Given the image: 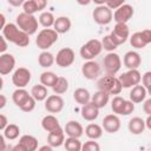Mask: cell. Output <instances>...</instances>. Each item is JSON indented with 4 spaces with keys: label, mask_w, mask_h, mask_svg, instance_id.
<instances>
[{
    "label": "cell",
    "mask_w": 151,
    "mask_h": 151,
    "mask_svg": "<svg viewBox=\"0 0 151 151\" xmlns=\"http://www.w3.org/2000/svg\"><path fill=\"white\" fill-rule=\"evenodd\" d=\"M65 133L68 136V137H72V138H80L83 136V132H84V129L81 126V124L77 120H70L68 123H66L65 125V129H64Z\"/></svg>",
    "instance_id": "obj_20"
},
{
    "label": "cell",
    "mask_w": 151,
    "mask_h": 151,
    "mask_svg": "<svg viewBox=\"0 0 151 151\" xmlns=\"http://www.w3.org/2000/svg\"><path fill=\"white\" fill-rule=\"evenodd\" d=\"M64 146L66 149V151H81L83 144L79 140V138H72L68 137L67 139H65Z\"/></svg>",
    "instance_id": "obj_37"
},
{
    "label": "cell",
    "mask_w": 151,
    "mask_h": 151,
    "mask_svg": "<svg viewBox=\"0 0 151 151\" xmlns=\"http://www.w3.org/2000/svg\"><path fill=\"white\" fill-rule=\"evenodd\" d=\"M85 133L91 140H96V139H99L103 136V127L98 124L92 123V124H88L86 126Z\"/></svg>",
    "instance_id": "obj_28"
},
{
    "label": "cell",
    "mask_w": 151,
    "mask_h": 151,
    "mask_svg": "<svg viewBox=\"0 0 151 151\" xmlns=\"http://www.w3.org/2000/svg\"><path fill=\"white\" fill-rule=\"evenodd\" d=\"M142 81H143V86L147 90L151 87V71H147L143 74L142 77Z\"/></svg>",
    "instance_id": "obj_45"
},
{
    "label": "cell",
    "mask_w": 151,
    "mask_h": 151,
    "mask_svg": "<svg viewBox=\"0 0 151 151\" xmlns=\"http://www.w3.org/2000/svg\"><path fill=\"white\" fill-rule=\"evenodd\" d=\"M17 26L25 32L27 35H32L37 32L38 29V20L34 15L31 14H26V13H19L17 15Z\"/></svg>",
    "instance_id": "obj_3"
},
{
    "label": "cell",
    "mask_w": 151,
    "mask_h": 151,
    "mask_svg": "<svg viewBox=\"0 0 151 151\" xmlns=\"http://www.w3.org/2000/svg\"><path fill=\"white\" fill-rule=\"evenodd\" d=\"M31 94H28V92L25 90V88H17L13 94H12V99H13V103L17 105V106H21L22 103L29 97Z\"/></svg>",
    "instance_id": "obj_33"
},
{
    "label": "cell",
    "mask_w": 151,
    "mask_h": 151,
    "mask_svg": "<svg viewBox=\"0 0 151 151\" xmlns=\"http://www.w3.org/2000/svg\"><path fill=\"white\" fill-rule=\"evenodd\" d=\"M133 110H134V103H132L131 100H126L122 116H129L130 113L133 112Z\"/></svg>",
    "instance_id": "obj_44"
},
{
    "label": "cell",
    "mask_w": 151,
    "mask_h": 151,
    "mask_svg": "<svg viewBox=\"0 0 151 151\" xmlns=\"http://www.w3.org/2000/svg\"><path fill=\"white\" fill-rule=\"evenodd\" d=\"M71 20L67 17H59L55 19V22L53 25V29L58 33V34H63L70 31L71 28Z\"/></svg>",
    "instance_id": "obj_25"
},
{
    "label": "cell",
    "mask_w": 151,
    "mask_h": 151,
    "mask_svg": "<svg viewBox=\"0 0 151 151\" xmlns=\"http://www.w3.org/2000/svg\"><path fill=\"white\" fill-rule=\"evenodd\" d=\"M111 40L117 45H122L124 44L127 38L130 37V29H129V26L126 24H116L112 32L109 34Z\"/></svg>",
    "instance_id": "obj_8"
},
{
    "label": "cell",
    "mask_w": 151,
    "mask_h": 151,
    "mask_svg": "<svg viewBox=\"0 0 151 151\" xmlns=\"http://www.w3.org/2000/svg\"><path fill=\"white\" fill-rule=\"evenodd\" d=\"M64 99L59 94H52L45 100V109L50 113H59L64 109Z\"/></svg>",
    "instance_id": "obj_15"
},
{
    "label": "cell",
    "mask_w": 151,
    "mask_h": 151,
    "mask_svg": "<svg viewBox=\"0 0 151 151\" xmlns=\"http://www.w3.org/2000/svg\"><path fill=\"white\" fill-rule=\"evenodd\" d=\"M20 129L17 124H8V126L4 130V137L8 140H14L19 137Z\"/></svg>",
    "instance_id": "obj_35"
},
{
    "label": "cell",
    "mask_w": 151,
    "mask_h": 151,
    "mask_svg": "<svg viewBox=\"0 0 151 151\" xmlns=\"http://www.w3.org/2000/svg\"><path fill=\"white\" fill-rule=\"evenodd\" d=\"M11 151H27V150H26V147H25L21 143H18V144H15V145L11 149Z\"/></svg>",
    "instance_id": "obj_49"
},
{
    "label": "cell",
    "mask_w": 151,
    "mask_h": 151,
    "mask_svg": "<svg viewBox=\"0 0 151 151\" xmlns=\"http://www.w3.org/2000/svg\"><path fill=\"white\" fill-rule=\"evenodd\" d=\"M35 103H37V100L32 97V96H29L24 103H22V105L19 107L21 111H24V112H31V111H33L34 110V107H35Z\"/></svg>",
    "instance_id": "obj_40"
},
{
    "label": "cell",
    "mask_w": 151,
    "mask_h": 151,
    "mask_svg": "<svg viewBox=\"0 0 151 151\" xmlns=\"http://www.w3.org/2000/svg\"><path fill=\"white\" fill-rule=\"evenodd\" d=\"M147 94V90L143 85H137L131 88L130 91V100L132 103H142L145 100V97Z\"/></svg>",
    "instance_id": "obj_24"
},
{
    "label": "cell",
    "mask_w": 151,
    "mask_h": 151,
    "mask_svg": "<svg viewBox=\"0 0 151 151\" xmlns=\"http://www.w3.org/2000/svg\"><path fill=\"white\" fill-rule=\"evenodd\" d=\"M143 110L147 116H151V98L146 99L143 104Z\"/></svg>",
    "instance_id": "obj_46"
},
{
    "label": "cell",
    "mask_w": 151,
    "mask_h": 151,
    "mask_svg": "<svg viewBox=\"0 0 151 151\" xmlns=\"http://www.w3.org/2000/svg\"><path fill=\"white\" fill-rule=\"evenodd\" d=\"M0 42H1L0 52H1V54H4V53H5V51L7 50V40H6V38H5L4 35H1V37H0Z\"/></svg>",
    "instance_id": "obj_48"
},
{
    "label": "cell",
    "mask_w": 151,
    "mask_h": 151,
    "mask_svg": "<svg viewBox=\"0 0 151 151\" xmlns=\"http://www.w3.org/2000/svg\"><path fill=\"white\" fill-rule=\"evenodd\" d=\"M57 40H58V33L53 28H44L38 33L35 44H37L38 48L46 51L53 44H55Z\"/></svg>",
    "instance_id": "obj_4"
},
{
    "label": "cell",
    "mask_w": 151,
    "mask_h": 151,
    "mask_svg": "<svg viewBox=\"0 0 151 151\" xmlns=\"http://www.w3.org/2000/svg\"><path fill=\"white\" fill-rule=\"evenodd\" d=\"M74 59H76L74 51L70 47H64L57 53L55 63L60 67H68L74 63Z\"/></svg>",
    "instance_id": "obj_12"
},
{
    "label": "cell",
    "mask_w": 151,
    "mask_h": 151,
    "mask_svg": "<svg viewBox=\"0 0 151 151\" xmlns=\"http://www.w3.org/2000/svg\"><path fill=\"white\" fill-rule=\"evenodd\" d=\"M91 94L88 92V90L84 88V87H79L73 92V99L81 105H86L87 103L91 101Z\"/></svg>",
    "instance_id": "obj_26"
},
{
    "label": "cell",
    "mask_w": 151,
    "mask_h": 151,
    "mask_svg": "<svg viewBox=\"0 0 151 151\" xmlns=\"http://www.w3.org/2000/svg\"><path fill=\"white\" fill-rule=\"evenodd\" d=\"M147 93L151 96V87H150V88H147Z\"/></svg>",
    "instance_id": "obj_55"
},
{
    "label": "cell",
    "mask_w": 151,
    "mask_h": 151,
    "mask_svg": "<svg viewBox=\"0 0 151 151\" xmlns=\"http://www.w3.org/2000/svg\"><path fill=\"white\" fill-rule=\"evenodd\" d=\"M125 103H126V100L123 97L116 96L111 101V110L113 111V113L114 114H122L124 106H125Z\"/></svg>",
    "instance_id": "obj_34"
},
{
    "label": "cell",
    "mask_w": 151,
    "mask_h": 151,
    "mask_svg": "<svg viewBox=\"0 0 151 151\" xmlns=\"http://www.w3.org/2000/svg\"><path fill=\"white\" fill-rule=\"evenodd\" d=\"M133 15V7L129 4H124L113 13V20L116 24H126Z\"/></svg>",
    "instance_id": "obj_14"
},
{
    "label": "cell",
    "mask_w": 151,
    "mask_h": 151,
    "mask_svg": "<svg viewBox=\"0 0 151 151\" xmlns=\"http://www.w3.org/2000/svg\"><path fill=\"white\" fill-rule=\"evenodd\" d=\"M8 120H7V117L5 114H0V130H5L7 126H8Z\"/></svg>",
    "instance_id": "obj_47"
},
{
    "label": "cell",
    "mask_w": 151,
    "mask_h": 151,
    "mask_svg": "<svg viewBox=\"0 0 151 151\" xmlns=\"http://www.w3.org/2000/svg\"><path fill=\"white\" fill-rule=\"evenodd\" d=\"M57 80H58V77L53 72L46 71L40 74V83H41V85H44L46 87H53L54 84L57 83Z\"/></svg>",
    "instance_id": "obj_32"
},
{
    "label": "cell",
    "mask_w": 151,
    "mask_h": 151,
    "mask_svg": "<svg viewBox=\"0 0 151 151\" xmlns=\"http://www.w3.org/2000/svg\"><path fill=\"white\" fill-rule=\"evenodd\" d=\"M22 8H24V13L31 14V15H33L35 12L39 11L37 0H26L22 5Z\"/></svg>",
    "instance_id": "obj_39"
},
{
    "label": "cell",
    "mask_w": 151,
    "mask_h": 151,
    "mask_svg": "<svg viewBox=\"0 0 151 151\" xmlns=\"http://www.w3.org/2000/svg\"><path fill=\"white\" fill-rule=\"evenodd\" d=\"M101 45H103V48L106 50L109 53H110V52H113V51L118 47V46L111 40L110 35H105V37L103 38V40H101Z\"/></svg>",
    "instance_id": "obj_41"
},
{
    "label": "cell",
    "mask_w": 151,
    "mask_h": 151,
    "mask_svg": "<svg viewBox=\"0 0 151 151\" xmlns=\"http://www.w3.org/2000/svg\"><path fill=\"white\" fill-rule=\"evenodd\" d=\"M31 96L37 101H42L47 99V87L44 85H34L31 90Z\"/></svg>",
    "instance_id": "obj_31"
},
{
    "label": "cell",
    "mask_w": 151,
    "mask_h": 151,
    "mask_svg": "<svg viewBox=\"0 0 151 151\" xmlns=\"http://www.w3.org/2000/svg\"><path fill=\"white\" fill-rule=\"evenodd\" d=\"M123 61H124L125 67H127L129 70H137L139 67L140 63H142V58H140L138 52L129 51V52L125 53Z\"/></svg>",
    "instance_id": "obj_18"
},
{
    "label": "cell",
    "mask_w": 151,
    "mask_h": 151,
    "mask_svg": "<svg viewBox=\"0 0 151 151\" xmlns=\"http://www.w3.org/2000/svg\"><path fill=\"white\" fill-rule=\"evenodd\" d=\"M31 81V71L26 67H19L12 76V83L18 88H24Z\"/></svg>",
    "instance_id": "obj_10"
},
{
    "label": "cell",
    "mask_w": 151,
    "mask_h": 151,
    "mask_svg": "<svg viewBox=\"0 0 151 151\" xmlns=\"http://www.w3.org/2000/svg\"><path fill=\"white\" fill-rule=\"evenodd\" d=\"M120 67H122V59L117 53L110 52L105 55V58H104V70H105L107 76H114L116 73L119 72Z\"/></svg>",
    "instance_id": "obj_6"
},
{
    "label": "cell",
    "mask_w": 151,
    "mask_h": 151,
    "mask_svg": "<svg viewBox=\"0 0 151 151\" xmlns=\"http://www.w3.org/2000/svg\"><path fill=\"white\" fill-rule=\"evenodd\" d=\"M97 86L99 91H104L109 94H119L123 90L119 79L116 78L114 76H107V74L98 80Z\"/></svg>",
    "instance_id": "obj_2"
},
{
    "label": "cell",
    "mask_w": 151,
    "mask_h": 151,
    "mask_svg": "<svg viewBox=\"0 0 151 151\" xmlns=\"http://www.w3.org/2000/svg\"><path fill=\"white\" fill-rule=\"evenodd\" d=\"M6 25H7V24H6V19H5V15H4L2 13H0V28H1V29H4Z\"/></svg>",
    "instance_id": "obj_51"
},
{
    "label": "cell",
    "mask_w": 151,
    "mask_h": 151,
    "mask_svg": "<svg viewBox=\"0 0 151 151\" xmlns=\"http://www.w3.org/2000/svg\"><path fill=\"white\" fill-rule=\"evenodd\" d=\"M39 22L45 27V28H50L54 25L55 22V18L51 12H42L39 17Z\"/></svg>",
    "instance_id": "obj_38"
},
{
    "label": "cell",
    "mask_w": 151,
    "mask_h": 151,
    "mask_svg": "<svg viewBox=\"0 0 151 151\" xmlns=\"http://www.w3.org/2000/svg\"><path fill=\"white\" fill-rule=\"evenodd\" d=\"M125 2H124V0H118V1H112V0H107V1H105V5L112 11V9H118L120 6H123Z\"/></svg>",
    "instance_id": "obj_43"
},
{
    "label": "cell",
    "mask_w": 151,
    "mask_h": 151,
    "mask_svg": "<svg viewBox=\"0 0 151 151\" xmlns=\"http://www.w3.org/2000/svg\"><path fill=\"white\" fill-rule=\"evenodd\" d=\"M41 126L45 131H47L48 133L52 132V131H55L58 129H60V124H59V120L53 116V114H47L42 118L41 120Z\"/></svg>",
    "instance_id": "obj_23"
},
{
    "label": "cell",
    "mask_w": 151,
    "mask_h": 151,
    "mask_svg": "<svg viewBox=\"0 0 151 151\" xmlns=\"http://www.w3.org/2000/svg\"><path fill=\"white\" fill-rule=\"evenodd\" d=\"M92 18L98 25H109L113 19V13L106 5H99L93 9Z\"/></svg>",
    "instance_id": "obj_7"
},
{
    "label": "cell",
    "mask_w": 151,
    "mask_h": 151,
    "mask_svg": "<svg viewBox=\"0 0 151 151\" xmlns=\"http://www.w3.org/2000/svg\"><path fill=\"white\" fill-rule=\"evenodd\" d=\"M127 127H129V131L132 133V134H140L144 132L145 130V120H143L140 117H133L129 120V124H127Z\"/></svg>",
    "instance_id": "obj_22"
},
{
    "label": "cell",
    "mask_w": 151,
    "mask_h": 151,
    "mask_svg": "<svg viewBox=\"0 0 151 151\" xmlns=\"http://www.w3.org/2000/svg\"><path fill=\"white\" fill-rule=\"evenodd\" d=\"M99 116V109L92 103H87L86 105L81 106V117L87 122H93Z\"/></svg>",
    "instance_id": "obj_21"
},
{
    "label": "cell",
    "mask_w": 151,
    "mask_h": 151,
    "mask_svg": "<svg viewBox=\"0 0 151 151\" xmlns=\"http://www.w3.org/2000/svg\"><path fill=\"white\" fill-rule=\"evenodd\" d=\"M100 72H101V68L99 66V64L97 61H93V60H90V61H86L81 66V73L83 76L88 79V80H94L97 79L99 76H100Z\"/></svg>",
    "instance_id": "obj_13"
},
{
    "label": "cell",
    "mask_w": 151,
    "mask_h": 151,
    "mask_svg": "<svg viewBox=\"0 0 151 151\" xmlns=\"http://www.w3.org/2000/svg\"><path fill=\"white\" fill-rule=\"evenodd\" d=\"M151 42V29H143L136 32L130 37V44L134 48H144Z\"/></svg>",
    "instance_id": "obj_11"
},
{
    "label": "cell",
    "mask_w": 151,
    "mask_h": 151,
    "mask_svg": "<svg viewBox=\"0 0 151 151\" xmlns=\"http://www.w3.org/2000/svg\"><path fill=\"white\" fill-rule=\"evenodd\" d=\"M6 101H7L6 97L4 94H0V109H4L6 106Z\"/></svg>",
    "instance_id": "obj_52"
},
{
    "label": "cell",
    "mask_w": 151,
    "mask_h": 151,
    "mask_svg": "<svg viewBox=\"0 0 151 151\" xmlns=\"http://www.w3.org/2000/svg\"><path fill=\"white\" fill-rule=\"evenodd\" d=\"M15 66V58L11 53H4L0 55V74L5 76L11 73Z\"/></svg>",
    "instance_id": "obj_17"
},
{
    "label": "cell",
    "mask_w": 151,
    "mask_h": 151,
    "mask_svg": "<svg viewBox=\"0 0 151 151\" xmlns=\"http://www.w3.org/2000/svg\"><path fill=\"white\" fill-rule=\"evenodd\" d=\"M2 35L6 38L7 41L19 46V47H26L29 44V35H27L25 32H22L17 24H7L5 28L2 29Z\"/></svg>",
    "instance_id": "obj_1"
},
{
    "label": "cell",
    "mask_w": 151,
    "mask_h": 151,
    "mask_svg": "<svg viewBox=\"0 0 151 151\" xmlns=\"http://www.w3.org/2000/svg\"><path fill=\"white\" fill-rule=\"evenodd\" d=\"M145 126H146L149 130H151V116H147V118H146V120H145Z\"/></svg>",
    "instance_id": "obj_54"
},
{
    "label": "cell",
    "mask_w": 151,
    "mask_h": 151,
    "mask_svg": "<svg viewBox=\"0 0 151 151\" xmlns=\"http://www.w3.org/2000/svg\"><path fill=\"white\" fill-rule=\"evenodd\" d=\"M24 0H8V4L9 5H12V6H15V7H18V6H20V5H24Z\"/></svg>",
    "instance_id": "obj_50"
},
{
    "label": "cell",
    "mask_w": 151,
    "mask_h": 151,
    "mask_svg": "<svg viewBox=\"0 0 151 151\" xmlns=\"http://www.w3.org/2000/svg\"><path fill=\"white\" fill-rule=\"evenodd\" d=\"M103 129L109 133H116L120 129V119L117 114H107L103 119Z\"/></svg>",
    "instance_id": "obj_16"
},
{
    "label": "cell",
    "mask_w": 151,
    "mask_h": 151,
    "mask_svg": "<svg viewBox=\"0 0 151 151\" xmlns=\"http://www.w3.org/2000/svg\"><path fill=\"white\" fill-rule=\"evenodd\" d=\"M109 100H110V94L106 93V92H104V91H99V90H98V91L92 96V98H91V101H92L98 109L105 107L106 104L109 103Z\"/></svg>",
    "instance_id": "obj_27"
},
{
    "label": "cell",
    "mask_w": 151,
    "mask_h": 151,
    "mask_svg": "<svg viewBox=\"0 0 151 151\" xmlns=\"http://www.w3.org/2000/svg\"><path fill=\"white\" fill-rule=\"evenodd\" d=\"M38 151H53V150H52V146L50 145H42L41 147L38 149Z\"/></svg>",
    "instance_id": "obj_53"
},
{
    "label": "cell",
    "mask_w": 151,
    "mask_h": 151,
    "mask_svg": "<svg viewBox=\"0 0 151 151\" xmlns=\"http://www.w3.org/2000/svg\"><path fill=\"white\" fill-rule=\"evenodd\" d=\"M118 79L124 88H130V87H134L139 85L142 80V74L139 73L138 70H129L127 72L120 74Z\"/></svg>",
    "instance_id": "obj_9"
},
{
    "label": "cell",
    "mask_w": 151,
    "mask_h": 151,
    "mask_svg": "<svg viewBox=\"0 0 151 151\" xmlns=\"http://www.w3.org/2000/svg\"><path fill=\"white\" fill-rule=\"evenodd\" d=\"M47 143L52 147H59L65 143V131L60 127L55 131H52L47 136Z\"/></svg>",
    "instance_id": "obj_19"
},
{
    "label": "cell",
    "mask_w": 151,
    "mask_h": 151,
    "mask_svg": "<svg viewBox=\"0 0 151 151\" xmlns=\"http://www.w3.org/2000/svg\"><path fill=\"white\" fill-rule=\"evenodd\" d=\"M81 151H100V146L96 140H87L83 144Z\"/></svg>",
    "instance_id": "obj_42"
},
{
    "label": "cell",
    "mask_w": 151,
    "mask_h": 151,
    "mask_svg": "<svg viewBox=\"0 0 151 151\" xmlns=\"http://www.w3.org/2000/svg\"><path fill=\"white\" fill-rule=\"evenodd\" d=\"M101 50H103L101 41L98 40V39H91V40H88L86 44H84L80 47V57L83 59L90 61L94 57L100 54Z\"/></svg>",
    "instance_id": "obj_5"
},
{
    "label": "cell",
    "mask_w": 151,
    "mask_h": 151,
    "mask_svg": "<svg viewBox=\"0 0 151 151\" xmlns=\"http://www.w3.org/2000/svg\"><path fill=\"white\" fill-rule=\"evenodd\" d=\"M38 63L41 67L44 68H48L53 65V63H55V58L51 52L47 51H42L39 55H38Z\"/></svg>",
    "instance_id": "obj_30"
},
{
    "label": "cell",
    "mask_w": 151,
    "mask_h": 151,
    "mask_svg": "<svg viewBox=\"0 0 151 151\" xmlns=\"http://www.w3.org/2000/svg\"><path fill=\"white\" fill-rule=\"evenodd\" d=\"M19 143H21L27 151H37L38 149V139L32 134H24L20 137Z\"/></svg>",
    "instance_id": "obj_29"
},
{
    "label": "cell",
    "mask_w": 151,
    "mask_h": 151,
    "mask_svg": "<svg viewBox=\"0 0 151 151\" xmlns=\"http://www.w3.org/2000/svg\"><path fill=\"white\" fill-rule=\"evenodd\" d=\"M52 90H53L54 94H59L60 96V94L65 93L68 90V81H67V79L64 78V77H58V80L54 84V86L52 87Z\"/></svg>",
    "instance_id": "obj_36"
}]
</instances>
